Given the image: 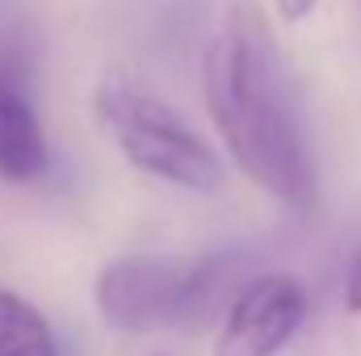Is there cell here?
<instances>
[{
	"instance_id": "6da1fadb",
	"label": "cell",
	"mask_w": 361,
	"mask_h": 356,
	"mask_svg": "<svg viewBox=\"0 0 361 356\" xmlns=\"http://www.w3.org/2000/svg\"><path fill=\"white\" fill-rule=\"evenodd\" d=\"M202 89L235 168L273 201L311 210L319 197L311 139L269 21L252 0L227 8L202 63Z\"/></svg>"
},
{
	"instance_id": "7a4b0ae2",
	"label": "cell",
	"mask_w": 361,
	"mask_h": 356,
	"mask_svg": "<svg viewBox=\"0 0 361 356\" xmlns=\"http://www.w3.org/2000/svg\"><path fill=\"white\" fill-rule=\"evenodd\" d=\"M223 256H118L97 272V310L122 336L189 331L223 298Z\"/></svg>"
},
{
	"instance_id": "3957f363",
	"label": "cell",
	"mask_w": 361,
	"mask_h": 356,
	"mask_svg": "<svg viewBox=\"0 0 361 356\" xmlns=\"http://www.w3.org/2000/svg\"><path fill=\"white\" fill-rule=\"evenodd\" d=\"M92 113L118 151L147 177L210 193L223 184V164L214 147L180 117L169 101L135 84L122 72H105L92 92Z\"/></svg>"
},
{
	"instance_id": "277c9868",
	"label": "cell",
	"mask_w": 361,
	"mask_h": 356,
	"mask_svg": "<svg viewBox=\"0 0 361 356\" xmlns=\"http://www.w3.org/2000/svg\"><path fill=\"white\" fill-rule=\"evenodd\" d=\"M307 319V289L290 272L257 276L227 310L214 356H277Z\"/></svg>"
},
{
	"instance_id": "5b68a950",
	"label": "cell",
	"mask_w": 361,
	"mask_h": 356,
	"mask_svg": "<svg viewBox=\"0 0 361 356\" xmlns=\"http://www.w3.org/2000/svg\"><path fill=\"white\" fill-rule=\"evenodd\" d=\"M51 164L42 122L17 76L0 72V177L13 184L38 180Z\"/></svg>"
},
{
	"instance_id": "8992f818",
	"label": "cell",
	"mask_w": 361,
	"mask_h": 356,
	"mask_svg": "<svg viewBox=\"0 0 361 356\" xmlns=\"http://www.w3.org/2000/svg\"><path fill=\"white\" fill-rule=\"evenodd\" d=\"M0 356H59L42 310L8 289H0Z\"/></svg>"
},
{
	"instance_id": "52a82bcc",
	"label": "cell",
	"mask_w": 361,
	"mask_h": 356,
	"mask_svg": "<svg viewBox=\"0 0 361 356\" xmlns=\"http://www.w3.org/2000/svg\"><path fill=\"white\" fill-rule=\"evenodd\" d=\"M345 306L361 314V252H353V260L345 268Z\"/></svg>"
},
{
	"instance_id": "ba28073f",
	"label": "cell",
	"mask_w": 361,
	"mask_h": 356,
	"mask_svg": "<svg viewBox=\"0 0 361 356\" xmlns=\"http://www.w3.org/2000/svg\"><path fill=\"white\" fill-rule=\"evenodd\" d=\"M273 4H277V13H281L286 21H302L319 0H273Z\"/></svg>"
}]
</instances>
